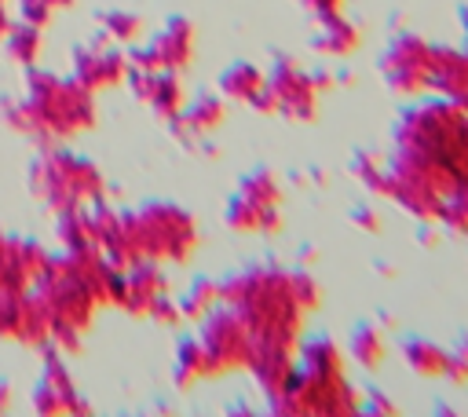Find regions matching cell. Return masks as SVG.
I'll return each mask as SVG.
<instances>
[{"instance_id": "1", "label": "cell", "mask_w": 468, "mask_h": 417, "mask_svg": "<svg viewBox=\"0 0 468 417\" xmlns=\"http://www.w3.org/2000/svg\"><path fill=\"white\" fill-rule=\"evenodd\" d=\"M461 187H468V110L439 95L413 102L395 121L384 198L413 219L431 223Z\"/></svg>"}, {"instance_id": "28", "label": "cell", "mask_w": 468, "mask_h": 417, "mask_svg": "<svg viewBox=\"0 0 468 417\" xmlns=\"http://www.w3.org/2000/svg\"><path fill=\"white\" fill-rule=\"evenodd\" d=\"M351 176L366 187V194L384 198V190H388V157H380L373 150H358L351 157Z\"/></svg>"}, {"instance_id": "22", "label": "cell", "mask_w": 468, "mask_h": 417, "mask_svg": "<svg viewBox=\"0 0 468 417\" xmlns=\"http://www.w3.org/2000/svg\"><path fill=\"white\" fill-rule=\"evenodd\" d=\"M0 44H4V51H7V59H11L15 66L33 70V66L40 62V51H44V29L18 18V22L7 26V33H4Z\"/></svg>"}, {"instance_id": "10", "label": "cell", "mask_w": 468, "mask_h": 417, "mask_svg": "<svg viewBox=\"0 0 468 417\" xmlns=\"http://www.w3.org/2000/svg\"><path fill=\"white\" fill-rule=\"evenodd\" d=\"M113 307L124 311V315H132V318H154V322H165V326H176L183 318L179 315V304H176V296L168 289L165 267H157V263L124 267Z\"/></svg>"}, {"instance_id": "29", "label": "cell", "mask_w": 468, "mask_h": 417, "mask_svg": "<svg viewBox=\"0 0 468 417\" xmlns=\"http://www.w3.org/2000/svg\"><path fill=\"white\" fill-rule=\"evenodd\" d=\"M439 227H446L457 238H468V187L453 190L439 212Z\"/></svg>"}, {"instance_id": "12", "label": "cell", "mask_w": 468, "mask_h": 417, "mask_svg": "<svg viewBox=\"0 0 468 417\" xmlns=\"http://www.w3.org/2000/svg\"><path fill=\"white\" fill-rule=\"evenodd\" d=\"M318 80L296 59L282 55L267 70V113H282L289 121H314L318 113Z\"/></svg>"}, {"instance_id": "3", "label": "cell", "mask_w": 468, "mask_h": 417, "mask_svg": "<svg viewBox=\"0 0 468 417\" xmlns=\"http://www.w3.org/2000/svg\"><path fill=\"white\" fill-rule=\"evenodd\" d=\"M4 117L15 132L37 139L40 146H66L95 124V95L73 77L33 66L26 91L4 102Z\"/></svg>"}, {"instance_id": "11", "label": "cell", "mask_w": 468, "mask_h": 417, "mask_svg": "<svg viewBox=\"0 0 468 417\" xmlns=\"http://www.w3.org/2000/svg\"><path fill=\"white\" fill-rule=\"evenodd\" d=\"M431 62L435 44H428L417 33H399L380 55V77L395 95L417 99L431 91Z\"/></svg>"}, {"instance_id": "35", "label": "cell", "mask_w": 468, "mask_h": 417, "mask_svg": "<svg viewBox=\"0 0 468 417\" xmlns=\"http://www.w3.org/2000/svg\"><path fill=\"white\" fill-rule=\"evenodd\" d=\"M11 402H15V391H11V384H7V380H0V417L11 410Z\"/></svg>"}, {"instance_id": "19", "label": "cell", "mask_w": 468, "mask_h": 417, "mask_svg": "<svg viewBox=\"0 0 468 417\" xmlns=\"http://www.w3.org/2000/svg\"><path fill=\"white\" fill-rule=\"evenodd\" d=\"M219 95L238 106H252L267 113V70L252 62H234L219 73Z\"/></svg>"}, {"instance_id": "4", "label": "cell", "mask_w": 468, "mask_h": 417, "mask_svg": "<svg viewBox=\"0 0 468 417\" xmlns=\"http://www.w3.org/2000/svg\"><path fill=\"white\" fill-rule=\"evenodd\" d=\"M197 249V219L176 201H146L132 212H117V227L102 249L121 271L135 263L176 267Z\"/></svg>"}, {"instance_id": "8", "label": "cell", "mask_w": 468, "mask_h": 417, "mask_svg": "<svg viewBox=\"0 0 468 417\" xmlns=\"http://www.w3.org/2000/svg\"><path fill=\"white\" fill-rule=\"evenodd\" d=\"M212 358V369L216 377H230V373H249L256 355H260V344H256V333L249 329V322L219 304L208 318H201V337H197Z\"/></svg>"}, {"instance_id": "36", "label": "cell", "mask_w": 468, "mask_h": 417, "mask_svg": "<svg viewBox=\"0 0 468 417\" xmlns=\"http://www.w3.org/2000/svg\"><path fill=\"white\" fill-rule=\"evenodd\" d=\"M435 417H461V413H457V410H453V406H442V410H439V413H435Z\"/></svg>"}, {"instance_id": "14", "label": "cell", "mask_w": 468, "mask_h": 417, "mask_svg": "<svg viewBox=\"0 0 468 417\" xmlns=\"http://www.w3.org/2000/svg\"><path fill=\"white\" fill-rule=\"evenodd\" d=\"M128 73H132V55H124V48H117V44H110V40H102V37L91 40V44H80V48L73 51V70H69V77L80 80L91 95L128 84Z\"/></svg>"}, {"instance_id": "6", "label": "cell", "mask_w": 468, "mask_h": 417, "mask_svg": "<svg viewBox=\"0 0 468 417\" xmlns=\"http://www.w3.org/2000/svg\"><path fill=\"white\" fill-rule=\"evenodd\" d=\"M29 187L37 201L48 205L55 216L95 208L106 201L102 168L91 157L73 154L69 146H44L29 168Z\"/></svg>"}, {"instance_id": "2", "label": "cell", "mask_w": 468, "mask_h": 417, "mask_svg": "<svg viewBox=\"0 0 468 417\" xmlns=\"http://www.w3.org/2000/svg\"><path fill=\"white\" fill-rule=\"evenodd\" d=\"M219 289H223V304L234 307L256 333L260 351H278V355L300 351L307 315L318 307V282L307 271L256 263L223 278Z\"/></svg>"}, {"instance_id": "37", "label": "cell", "mask_w": 468, "mask_h": 417, "mask_svg": "<svg viewBox=\"0 0 468 417\" xmlns=\"http://www.w3.org/2000/svg\"><path fill=\"white\" fill-rule=\"evenodd\" d=\"M461 29H464V37H468V4L461 7Z\"/></svg>"}, {"instance_id": "31", "label": "cell", "mask_w": 468, "mask_h": 417, "mask_svg": "<svg viewBox=\"0 0 468 417\" xmlns=\"http://www.w3.org/2000/svg\"><path fill=\"white\" fill-rule=\"evenodd\" d=\"M446 380H457L464 384L468 380V337L450 351V369H446Z\"/></svg>"}, {"instance_id": "25", "label": "cell", "mask_w": 468, "mask_h": 417, "mask_svg": "<svg viewBox=\"0 0 468 417\" xmlns=\"http://www.w3.org/2000/svg\"><path fill=\"white\" fill-rule=\"evenodd\" d=\"M176 304H179V315H183V318L201 322V318H208V315L223 304V289H219V282H212V278H197L186 293L176 296Z\"/></svg>"}, {"instance_id": "7", "label": "cell", "mask_w": 468, "mask_h": 417, "mask_svg": "<svg viewBox=\"0 0 468 417\" xmlns=\"http://www.w3.org/2000/svg\"><path fill=\"white\" fill-rule=\"evenodd\" d=\"M271 410H282L292 417H355L362 410V395L347 380V369H303V366H296L289 391L282 399H274Z\"/></svg>"}, {"instance_id": "15", "label": "cell", "mask_w": 468, "mask_h": 417, "mask_svg": "<svg viewBox=\"0 0 468 417\" xmlns=\"http://www.w3.org/2000/svg\"><path fill=\"white\" fill-rule=\"evenodd\" d=\"M194 62V26L190 18H168L135 55L132 66L139 70H168V73H183Z\"/></svg>"}, {"instance_id": "17", "label": "cell", "mask_w": 468, "mask_h": 417, "mask_svg": "<svg viewBox=\"0 0 468 417\" xmlns=\"http://www.w3.org/2000/svg\"><path fill=\"white\" fill-rule=\"evenodd\" d=\"M431 91L461 110H468V48H439L431 62Z\"/></svg>"}, {"instance_id": "9", "label": "cell", "mask_w": 468, "mask_h": 417, "mask_svg": "<svg viewBox=\"0 0 468 417\" xmlns=\"http://www.w3.org/2000/svg\"><path fill=\"white\" fill-rule=\"evenodd\" d=\"M227 227L234 234H274L282 227V183L271 168L241 176L227 205Z\"/></svg>"}, {"instance_id": "32", "label": "cell", "mask_w": 468, "mask_h": 417, "mask_svg": "<svg viewBox=\"0 0 468 417\" xmlns=\"http://www.w3.org/2000/svg\"><path fill=\"white\" fill-rule=\"evenodd\" d=\"M314 18H333V15H344V4L347 0H300Z\"/></svg>"}, {"instance_id": "21", "label": "cell", "mask_w": 468, "mask_h": 417, "mask_svg": "<svg viewBox=\"0 0 468 417\" xmlns=\"http://www.w3.org/2000/svg\"><path fill=\"white\" fill-rule=\"evenodd\" d=\"M358 29L355 22H347L344 15H333V18H318V29H314V51L329 55V59H347L351 51H358Z\"/></svg>"}, {"instance_id": "23", "label": "cell", "mask_w": 468, "mask_h": 417, "mask_svg": "<svg viewBox=\"0 0 468 417\" xmlns=\"http://www.w3.org/2000/svg\"><path fill=\"white\" fill-rule=\"evenodd\" d=\"M172 373H176V384H179L183 391L194 388V384H201V380H212V377H216L212 358H208V351H205L201 340H183V344L176 348V366H172Z\"/></svg>"}, {"instance_id": "5", "label": "cell", "mask_w": 468, "mask_h": 417, "mask_svg": "<svg viewBox=\"0 0 468 417\" xmlns=\"http://www.w3.org/2000/svg\"><path fill=\"white\" fill-rule=\"evenodd\" d=\"M33 296H37V304H40L48 326H51V351H58V355L77 351L80 337L91 329L95 315L102 311L88 278L77 271V263L66 252H58L51 260V267L37 282Z\"/></svg>"}, {"instance_id": "26", "label": "cell", "mask_w": 468, "mask_h": 417, "mask_svg": "<svg viewBox=\"0 0 468 417\" xmlns=\"http://www.w3.org/2000/svg\"><path fill=\"white\" fill-rule=\"evenodd\" d=\"M99 29H102V40L117 44V48H135L143 40V18L135 11H124V7H113V11H102L99 15Z\"/></svg>"}, {"instance_id": "34", "label": "cell", "mask_w": 468, "mask_h": 417, "mask_svg": "<svg viewBox=\"0 0 468 417\" xmlns=\"http://www.w3.org/2000/svg\"><path fill=\"white\" fill-rule=\"evenodd\" d=\"M230 417H271V410H256V406L241 402V406H234V410H230Z\"/></svg>"}, {"instance_id": "24", "label": "cell", "mask_w": 468, "mask_h": 417, "mask_svg": "<svg viewBox=\"0 0 468 417\" xmlns=\"http://www.w3.org/2000/svg\"><path fill=\"white\" fill-rule=\"evenodd\" d=\"M55 234H58L62 252H84V249H99V245H95V223H91V208L55 216Z\"/></svg>"}, {"instance_id": "18", "label": "cell", "mask_w": 468, "mask_h": 417, "mask_svg": "<svg viewBox=\"0 0 468 417\" xmlns=\"http://www.w3.org/2000/svg\"><path fill=\"white\" fill-rule=\"evenodd\" d=\"M223 121H227V99L223 95H194V99H186V106H183V113L172 121V128H176V135L179 139H208L212 132H219L223 128Z\"/></svg>"}, {"instance_id": "33", "label": "cell", "mask_w": 468, "mask_h": 417, "mask_svg": "<svg viewBox=\"0 0 468 417\" xmlns=\"http://www.w3.org/2000/svg\"><path fill=\"white\" fill-rule=\"evenodd\" d=\"M351 219H355L362 230H380V216H377V208H369V205H358V208L351 212Z\"/></svg>"}, {"instance_id": "16", "label": "cell", "mask_w": 468, "mask_h": 417, "mask_svg": "<svg viewBox=\"0 0 468 417\" xmlns=\"http://www.w3.org/2000/svg\"><path fill=\"white\" fill-rule=\"evenodd\" d=\"M128 84H132L135 99H139L154 117H161V121H168V124H172V121L183 113V106H186V88H183L179 73H168V70H139V66H132Z\"/></svg>"}, {"instance_id": "13", "label": "cell", "mask_w": 468, "mask_h": 417, "mask_svg": "<svg viewBox=\"0 0 468 417\" xmlns=\"http://www.w3.org/2000/svg\"><path fill=\"white\" fill-rule=\"evenodd\" d=\"M33 413L37 417H91V406L84 402V395L58 351H44L40 380L33 388Z\"/></svg>"}, {"instance_id": "27", "label": "cell", "mask_w": 468, "mask_h": 417, "mask_svg": "<svg viewBox=\"0 0 468 417\" xmlns=\"http://www.w3.org/2000/svg\"><path fill=\"white\" fill-rule=\"evenodd\" d=\"M351 358L362 366V369H380L384 366V358H388V340H384V333H380V326H373V322H362V326H355V333H351Z\"/></svg>"}, {"instance_id": "20", "label": "cell", "mask_w": 468, "mask_h": 417, "mask_svg": "<svg viewBox=\"0 0 468 417\" xmlns=\"http://www.w3.org/2000/svg\"><path fill=\"white\" fill-rule=\"evenodd\" d=\"M402 358L424 380H442L446 369H450V348L439 344V340H431V337H410L402 344Z\"/></svg>"}, {"instance_id": "30", "label": "cell", "mask_w": 468, "mask_h": 417, "mask_svg": "<svg viewBox=\"0 0 468 417\" xmlns=\"http://www.w3.org/2000/svg\"><path fill=\"white\" fill-rule=\"evenodd\" d=\"M73 0H18V18L22 22H33V26H48L62 7H69Z\"/></svg>"}]
</instances>
